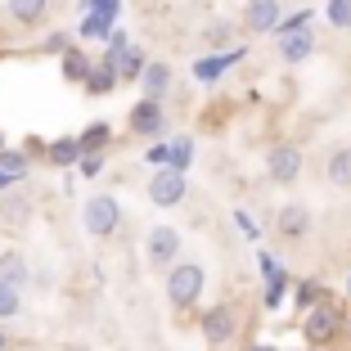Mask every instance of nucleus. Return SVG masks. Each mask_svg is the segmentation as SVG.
I'll use <instances>...</instances> for the list:
<instances>
[{
    "label": "nucleus",
    "instance_id": "1",
    "mask_svg": "<svg viewBox=\"0 0 351 351\" xmlns=\"http://www.w3.org/2000/svg\"><path fill=\"white\" fill-rule=\"evenodd\" d=\"M203 284H207V275H203L198 261H176L171 275H167V302H171L176 311H189L203 298Z\"/></svg>",
    "mask_w": 351,
    "mask_h": 351
},
{
    "label": "nucleus",
    "instance_id": "2",
    "mask_svg": "<svg viewBox=\"0 0 351 351\" xmlns=\"http://www.w3.org/2000/svg\"><path fill=\"white\" fill-rule=\"evenodd\" d=\"M342 329H347V320H342L338 306H329V302L306 306V320H302V338H306V347H329Z\"/></svg>",
    "mask_w": 351,
    "mask_h": 351
},
{
    "label": "nucleus",
    "instance_id": "3",
    "mask_svg": "<svg viewBox=\"0 0 351 351\" xmlns=\"http://www.w3.org/2000/svg\"><path fill=\"white\" fill-rule=\"evenodd\" d=\"M86 234L90 239H108L117 226H122V207H117V198H108V194H95L90 203H86Z\"/></svg>",
    "mask_w": 351,
    "mask_h": 351
},
{
    "label": "nucleus",
    "instance_id": "4",
    "mask_svg": "<svg viewBox=\"0 0 351 351\" xmlns=\"http://www.w3.org/2000/svg\"><path fill=\"white\" fill-rule=\"evenodd\" d=\"M185 194H189V180L176 167H167V171H158L149 180V203L154 207H176V203H185Z\"/></svg>",
    "mask_w": 351,
    "mask_h": 351
},
{
    "label": "nucleus",
    "instance_id": "5",
    "mask_svg": "<svg viewBox=\"0 0 351 351\" xmlns=\"http://www.w3.org/2000/svg\"><path fill=\"white\" fill-rule=\"evenodd\" d=\"M234 329H239L234 306H212V311H203V342H207V347H226V342L234 338Z\"/></svg>",
    "mask_w": 351,
    "mask_h": 351
},
{
    "label": "nucleus",
    "instance_id": "6",
    "mask_svg": "<svg viewBox=\"0 0 351 351\" xmlns=\"http://www.w3.org/2000/svg\"><path fill=\"white\" fill-rule=\"evenodd\" d=\"M266 176L275 180V185H293V180L302 176V149H298V145H279V149H270Z\"/></svg>",
    "mask_w": 351,
    "mask_h": 351
},
{
    "label": "nucleus",
    "instance_id": "7",
    "mask_svg": "<svg viewBox=\"0 0 351 351\" xmlns=\"http://www.w3.org/2000/svg\"><path fill=\"white\" fill-rule=\"evenodd\" d=\"M176 252H180V234L171 226H154L145 239V257L154 266H176Z\"/></svg>",
    "mask_w": 351,
    "mask_h": 351
},
{
    "label": "nucleus",
    "instance_id": "8",
    "mask_svg": "<svg viewBox=\"0 0 351 351\" xmlns=\"http://www.w3.org/2000/svg\"><path fill=\"white\" fill-rule=\"evenodd\" d=\"M162 126H167V117H162V99H140L131 108V131L135 135H149V140H154V135H162Z\"/></svg>",
    "mask_w": 351,
    "mask_h": 351
},
{
    "label": "nucleus",
    "instance_id": "9",
    "mask_svg": "<svg viewBox=\"0 0 351 351\" xmlns=\"http://www.w3.org/2000/svg\"><path fill=\"white\" fill-rule=\"evenodd\" d=\"M275 230H279V239H306L311 234V212L302 203H284L279 217H275Z\"/></svg>",
    "mask_w": 351,
    "mask_h": 351
},
{
    "label": "nucleus",
    "instance_id": "10",
    "mask_svg": "<svg viewBox=\"0 0 351 351\" xmlns=\"http://www.w3.org/2000/svg\"><path fill=\"white\" fill-rule=\"evenodd\" d=\"M243 27L248 32H275L279 27V0H248Z\"/></svg>",
    "mask_w": 351,
    "mask_h": 351
},
{
    "label": "nucleus",
    "instance_id": "11",
    "mask_svg": "<svg viewBox=\"0 0 351 351\" xmlns=\"http://www.w3.org/2000/svg\"><path fill=\"white\" fill-rule=\"evenodd\" d=\"M324 180L333 189H351V145H338L324 162Z\"/></svg>",
    "mask_w": 351,
    "mask_h": 351
},
{
    "label": "nucleus",
    "instance_id": "12",
    "mask_svg": "<svg viewBox=\"0 0 351 351\" xmlns=\"http://www.w3.org/2000/svg\"><path fill=\"white\" fill-rule=\"evenodd\" d=\"M315 54V36L311 32H293V36H279V59H289V63H302Z\"/></svg>",
    "mask_w": 351,
    "mask_h": 351
},
{
    "label": "nucleus",
    "instance_id": "13",
    "mask_svg": "<svg viewBox=\"0 0 351 351\" xmlns=\"http://www.w3.org/2000/svg\"><path fill=\"white\" fill-rule=\"evenodd\" d=\"M140 86H145L149 99H162V95L171 90V68H167V63H149L145 73H140Z\"/></svg>",
    "mask_w": 351,
    "mask_h": 351
},
{
    "label": "nucleus",
    "instance_id": "14",
    "mask_svg": "<svg viewBox=\"0 0 351 351\" xmlns=\"http://www.w3.org/2000/svg\"><path fill=\"white\" fill-rule=\"evenodd\" d=\"M50 10V0H10V19L23 23V27H36Z\"/></svg>",
    "mask_w": 351,
    "mask_h": 351
},
{
    "label": "nucleus",
    "instance_id": "15",
    "mask_svg": "<svg viewBox=\"0 0 351 351\" xmlns=\"http://www.w3.org/2000/svg\"><path fill=\"white\" fill-rule=\"evenodd\" d=\"M108 59H113V68H117V77H126V82H131V77H140V73H145V68H149V63H145V54H140V50H108Z\"/></svg>",
    "mask_w": 351,
    "mask_h": 351
},
{
    "label": "nucleus",
    "instance_id": "16",
    "mask_svg": "<svg viewBox=\"0 0 351 351\" xmlns=\"http://www.w3.org/2000/svg\"><path fill=\"white\" fill-rule=\"evenodd\" d=\"M0 279L5 284H19L23 289V279H27V261H23V252H0Z\"/></svg>",
    "mask_w": 351,
    "mask_h": 351
},
{
    "label": "nucleus",
    "instance_id": "17",
    "mask_svg": "<svg viewBox=\"0 0 351 351\" xmlns=\"http://www.w3.org/2000/svg\"><path fill=\"white\" fill-rule=\"evenodd\" d=\"M239 59H248V50H226V54H212L207 63H198V77H203V82H212V77H217L221 68H234Z\"/></svg>",
    "mask_w": 351,
    "mask_h": 351
},
{
    "label": "nucleus",
    "instance_id": "18",
    "mask_svg": "<svg viewBox=\"0 0 351 351\" xmlns=\"http://www.w3.org/2000/svg\"><path fill=\"white\" fill-rule=\"evenodd\" d=\"M117 82V68L113 59H104V68H95V73H86V86H90V95H108Z\"/></svg>",
    "mask_w": 351,
    "mask_h": 351
},
{
    "label": "nucleus",
    "instance_id": "19",
    "mask_svg": "<svg viewBox=\"0 0 351 351\" xmlns=\"http://www.w3.org/2000/svg\"><path fill=\"white\" fill-rule=\"evenodd\" d=\"M19 311H23L19 284H5V279H0V320H10V315H19Z\"/></svg>",
    "mask_w": 351,
    "mask_h": 351
},
{
    "label": "nucleus",
    "instance_id": "20",
    "mask_svg": "<svg viewBox=\"0 0 351 351\" xmlns=\"http://www.w3.org/2000/svg\"><path fill=\"white\" fill-rule=\"evenodd\" d=\"M311 19H315L311 10H298V14H289V19H279L275 36H293V32H306V27H311Z\"/></svg>",
    "mask_w": 351,
    "mask_h": 351
},
{
    "label": "nucleus",
    "instance_id": "21",
    "mask_svg": "<svg viewBox=\"0 0 351 351\" xmlns=\"http://www.w3.org/2000/svg\"><path fill=\"white\" fill-rule=\"evenodd\" d=\"M0 171H5V176H14V180H19V176L27 171V158H23L19 149H0Z\"/></svg>",
    "mask_w": 351,
    "mask_h": 351
},
{
    "label": "nucleus",
    "instance_id": "22",
    "mask_svg": "<svg viewBox=\"0 0 351 351\" xmlns=\"http://www.w3.org/2000/svg\"><path fill=\"white\" fill-rule=\"evenodd\" d=\"M50 158L59 167H68V162H77V158H82V140H59V145L50 149Z\"/></svg>",
    "mask_w": 351,
    "mask_h": 351
},
{
    "label": "nucleus",
    "instance_id": "23",
    "mask_svg": "<svg viewBox=\"0 0 351 351\" xmlns=\"http://www.w3.org/2000/svg\"><path fill=\"white\" fill-rule=\"evenodd\" d=\"M329 23L333 27H351V0H329Z\"/></svg>",
    "mask_w": 351,
    "mask_h": 351
},
{
    "label": "nucleus",
    "instance_id": "24",
    "mask_svg": "<svg viewBox=\"0 0 351 351\" xmlns=\"http://www.w3.org/2000/svg\"><path fill=\"white\" fill-rule=\"evenodd\" d=\"M99 145H108V122H95L90 131L82 135V154L86 149H99Z\"/></svg>",
    "mask_w": 351,
    "mask_h": 351
},
{
    "label": "nucleus",
    "instance_id": "25",
    "mask_svg": "<svg viewBox=\"0 0 351 351\" xmlns=\"http://www.w3.org/2000/svg\"><path fill=\"white\" fill-rule=\"evenodd\" d=\"M207 45H230V36H234V27H230V23H207Z\"/></svg>",
    "mask_w": 351,
    "mask_h": 351
},
{
    "label": "nucleus",
    "instance_id": "26",
    "mask_svg": "<svg viewBox=\"0 0 351 351\" xmlns=\"http://www.w3.org/2000/svg\"><path fill=\"white\" fill-rule=\"evenodd\" d=\"M189 158H194V145H189V140H176V145H171V167H176V171H185Z\"/></svg>",
    "mask_w": 351,
    "mask_h": 351
},
{
    "label": "nucleus",
    "instance_id": "27",
    "mask_svg": "<svg viewBox=\"0 0 351 351\" xmlns=\"http://www.w3.org/2000/svg\"><path fill=\"white\" fill-rule=\"evenodd\" d=\"M315 302H324V289H320V284H302V289H298V306L306 311V306H315Z\"/></svg>",
    "mask_w": 351,
    "mask_h": 351
},
{
    "label": "nucleus",
    "instance_id": "28",
    "mask_svg": "<svg viewBox=\"0 0 351 351\" xmlns=\"http://www.w3.org/2000/svg\"><path fill=\"white\" fill-rule=\"evenodd\" d=\"M77 167H82V176H99V154H82V162H77Z\"/></svg>",
    "mask_w": 351,
    "mask_h": 351
},
{
    "label": "nucleus",
    "instance_id": "29",
    "mask_svg": "<svg viewBox=\"0 0 351 351\" xmlns=\"http://www.w3.org/2000/svg\"><path fill=\"white\" fill-rule=\"evenodd\" d=\"M234 221H239V230H243V234H248V239H257V226H252V221H248V217H243V212H239V217H234Z\"/></svg>",
    "mask_w": 351,
    "mask_h": 351
},
{
    "label": "nucleus",
    "instance_id": "30",
    "mask_svg": "<svg viewBox=\"0 0 351 351\" xmlns=\"http://www.w3.org/2000/svg\"><path fill=\"white\" fill-rule=\"evenodd\" d=\"M149 162H171V149H149Z\"/></svg>",
    "mask_w": 351,
    "mask_h": 351
},
{
    "label": "nucleus",
    "instance_id": "31",
    "mask_svg": "<svg viewBox=\"0 0 351 351\" xmlns=\"http://www.w3.org/2000/svg\"><path fill=\"white\" fill-rule=\"evenodd\" d=\"M5 347H10V338H5V329H0V351H5Z\"/></svg>",
    "mask_w": 351,
    "mask_h": 351
},
{
    "label": "nucleus",
    "instance_id": "32",
    "mask_svg": "<svg viewBox=\"0 0 351 351\" xmlns=\"http://www.w3.org/2000/svg\"><path fill=\"white\" fill-rule=\"evenodd\" d=\"M252 351H279V347H266V342H261V347H252Z\"/></svg>",
    "mask_w": 351,
    "mask_h": 351
},
{
    "label": "nucleus",
    "instance_id": "33",
    "mask_svg": "<svg viewBox=\"0 0 351 351\" xmlns=\"http://www.w3.org/2000/svg\"><path fill=\"white\" fill-rule=\"evenodd\" d=\"M347 298H351V275H347Z\"/></svg>",
    "mask_w": 351,
    "mask_h": 351
},
{
    "label": "nucleus",
    "instance_id": "34",
    "mask_svg": "<svg viewBox=\"0 0 351 351\" xmlns=\"http://www.w3.org/2000/svg\"><path fill=\"white\" fill-rule=\"evenodd\" d=\"M347 338H351V315H347Z\"/></svg>",
    "mask_w": 351,
    "mask_h": 351
},
{
    "label": "nucleus",
    "instance_id": "35",
    "mask_svg": "<svg viewBox=\"0 0 351 351\" xmlns=\"http://www.w3.org/2000/svg\"><path fill=\"white\" fill-rule=\"evenodd\" d=\"M0 149H5V135H0Z\"/></svg>",
    "mask_w": 351,
    "mask_h": 351
}]
</instances>
